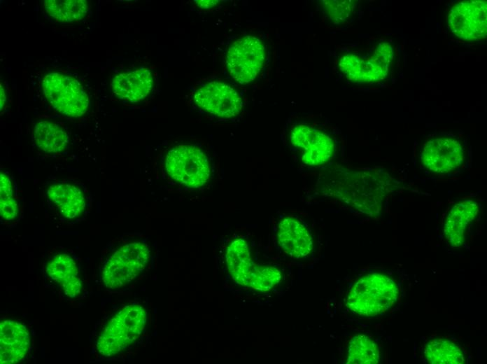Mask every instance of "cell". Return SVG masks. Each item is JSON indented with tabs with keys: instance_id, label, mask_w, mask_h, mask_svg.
<instances>
[{
	"instance_id": "obj_1",
	"label": "cell",
	"mask_w": 487,
	"mask_h": 364,
	"mask_svg": "<svg viewBox=\"0 0 487 364\" xmlns=\"http://www.w3.org/2000/svg\"><path fill=\"white\" fill-rule=\"evenodd\" d=\"M381 177L374 172L324 169L315 185L318 193L334 197L365 214L378 212L383 195Z\"/></svg>"
},
{
	"instance_id": "obj_2",
	"label": "cell",
	"mask_w": 487,
	"mask_h": 364,
	"mask_svg": "<svg viewBox=\"0 0 487 364\" xmlns=\"http://www.w3.org/2000/svg\"><path fill=\"white\" fill-rule=\"evenodd\" d=\"M283 138L297 162L310 169L324 167L336 154L334 138L316 116L291 117Z\"/></svg>"
},
{
	"instance_id": "obj_3",
	"label": "cell",
	"mask_w": 487,
	"mask_h": 364,
	"mask_svg": "<svg viewBox=\"0 0 487 364\" xmlns=\"http://www.w3.org/2000/svg\"><path fill=\"white\" fill-rule=\"evenodd\" d=\"M395 281L383 273H369L351 287L346 304L357 315L374 316L391 309L398 298Z\"/></svg>"
},
{
	"instance_id": "obj_4",
	"label": "cell",
	"mask_w": 487,
	"mask_h": 364,
	"mask_svg": "<svg viewBox=\"0 0 487 364\" xmlns=\"http://www.w3.org/2000/svg\"><path fill=\"white\" fill-rule=\"evenodd\" d=\"M146 318V311L139 304L122 308L99 332L95 344L98 354L109 358L126 349L141 335Z\"/></svg>"
},
{
	"instance_id": "obj_5",
	"label": "cell",
	"mask_w": 487,
	"mask_h": 364,
	"mask_svg": "<svg viewBox=\"0 0 487 364\" xmlns=\"http://www.w3.org/2000/svg\"><path fill=\"white\" fill-rule=\"evenodd\" d=\"M150 258V251L143 241L122 244L104 259L101 267V279L107 288L123 287L143 272Z\"/></svg>"
},
{
	"instance_id": "obj_6",
	"label": "cell",
	"mask_w": 487,
	"mask_h": 364,
	"mask_svg": "<svg viewBox=\"0 0 487 364\" xmlns=\"http://www.w3.org/2000/svg\"><path fill=\"white\" fill-rule=\"evenodd\" d=\"M44 97L57 112L68 118L84 115L90 107L89 96L79 80L62 71H51L42 80Z\"/></svg>"
},
{
	"instance_id": "obj_7",
	"label": "cell",
	"mask_w": 487,
	"mask_h": 364,
	"mask_svg": "<svg viewBox=\"0 0 487 364\" xmlns=\"http://www.w3.org/2000/svg\"><path fill=\"white\" fill-rule=\"evenodd\" d=\"M44 196L50 211L64 223H75L86 214L90 205V192L80 181L71 178L46 183Z\"/></svg>"
},
{
	"instance_id": "obj_8",
	"label": "cell",
	"mask_w": 487,
	"mask_h": 364,
	"mask_svg": "<svg viewBox=\"0 0 487 364\" xmlns=\"http://www.w3.org/2000/svg\"><path fill=\"white\" fill-rule=\"evenodd\" d=\"M164 170L174 181L198 188L209 181L211 167L206 153L195 145L181 144L171 148L164 162Z\"/></svg>"
},
{
	"instance_id": "obj_9",
	"label": "cell",
	"mask_w": 487,
	"mask_h": 364,
	"mask_svg": "<svg viewBox=\"0 0 487 364\" xmlns=\"http://www.w3.org/2000/svg\"><path fill=\"white\" fill-rule=\"evenodd\" d=\"M394 57L392 45L388 42L378 44L373 53L362 57L353 53L344 54L338 66L350 80L371 83L384 79L388 74Z\"/></svg>"
},
{
	"instance_id": "obj_10",
	"label": "cell",
	"mask_w": 487,
	"mask_h": 364,
	"mask_svg": "<svg viewBox=\"0 0 487 364\" xmlns=\"http://www.w3.org/2000/svg\"><path fill=\"white\" fill-rule=\"evenodd\" d=\"M265 59V48L256 36L246 35L237 39L228 48L226 66L231 76L241 84L253 81Z\"/></svg>"
},
{
	"instance_id": "obj_11",
	"label": "cell",
	"mask_w": 487,
	"mask_h": 364,
	"mask_svg": "<svg viewBox=\"0 0 487 364\" xmlns=\"http://www.w3.org/2000/svg\"><path fill=\"white\" fill-rule=\"evenodd\" d=\"M448 25L457 37L470 41L484 39L487 34L486 1H463L454 5L448 14Z\"/></svg>"
},
{
	"instance_id": "obj_12",
	"label": "cell",
	"mask_w": 487,
	"mask_h": 364,
	"mask_svg": "<svg viewBox=\"0 0 487 364\" xmlns=\"http://www.w3.org/2000/svg\"><path fill=\"white\" fill-rule=\"evenodd\" d=\"M48 281L68 298L79 296L83 288L80 267L76 255L69 250L50 253L44 265Z\"/></svg>"
},
{
	"instance_id": "obj_13",
	"label": "cell",
	"mask_w": 487,
	"mask_h": 364,
	"mask_svg": "<svg viewBox=\"0 0 487 364\" xmlns=\"http://www.w3.org/2000/svg\"><path fill=\"white\" fill-rule=\"evenodd\" d=\"M196 105L206 112L222 118H232L239 115L243 103L237 90L219 80L202 84L194 94Z\"/></svg>"
},
{
	"instance_id": "obj_14",
	"label": "cell",
	"mask_w": 487,
	"mask_h": 364,
	"mask_svg": "<svg viewBox=\"0 0 487 364\" xmlns=\"http://www.w3.org/2000/svg\"><path fill=\"white\" fill-rule=\"evenodd\" d=\"M276 241L281 251L293 260L306 259L314 251V237L311 230L295 215L283 216L278 220Z\"/></svg>"
},
{
	"instance_id": "obj_15",
	"label": "cell",
	"mask_w": 487,
	"mask_h": 364,
	"mask_svg": "<svg viewBox=\"0 0 487 364\" xmlns=\"http://www.w3.org/2000/svg\"><path fill=\"white\" fill-rule=\"evenodd\" d=\"M421 159L427 169L437 174H446L462 164L464 150L457 139L440 136L424 144Z\"/></svg>"
},
{
	"instance_id": "obj_16",
	"label": "cell",
	"mask_w": 487,
	"mask_h": 364,
	"mask_svg": "<svg viewBox=\"0 0 487 364\" xmlns=\"http://www.w3.org/2000/svg\"><path fill=\"white\" fill-rule=\"evenodd\" d=\"M30 335L27 327L11 319L0 324V360L1 364L19 363L27 356Z\"/></svg>"
},
{
	"instance_id": "obj_17",
	"label": "cell",
	"mask_w": 487,
	"mask_h": 364,
	"mask_svg": "<svg viewBox=\"0 0 487 364\" xmlns=\"http://www.w3.org/2000/svg\"><path fill=\"white\" fill-rule=\"evenodd\" d=\"M113 93L119 99L138 102L146 98L153 87L151 71L144 67L120 72L111 83Z\"/></svg>"
},
{
	"instance_id": "obj_18",
	"label": "cell",
	"mask_w": 487,
	"mask_h": 364,
	"mask_svg": "<svg viewBox=\"0 0 487 364\" xmlns=\"http://www.w3.org/2000/svg\"><path fill=\"white\" fill-rule=\"evenodd\" d=\"M479 212V204L473 200L460 201L451 208L445 220L444 234L452 246L464 244L468 228Z\"/></svg>"
},
{
	"instance_id": "obj_19",
	"label": "cell",
	"mask_w": 487,
	"mask_h": 364,
	"mask_svg": "<svg viewBox=\"0 0 487 364\" xmlns=\"http://www.w3.org/2000/svg\"><path fill=\"white\" fill-rule=\"evenodd\" d=\"M225 261L233 280L249 288L259 265L253 260L247 241L243 238L232 240L227 247Z\"/></svg>"
},
{
	"instance_id": "obj_20",
	"label": "cell",
	"mask_w": 487,
	"mask_h": 364,
	"mask_svg": "<svg viewBox=\"0 0 487 364\" xmlns=\"http://www.w3.org/2000/svg\"><path fill=\"white\" fill-rule=\"evenodd\" d=\"M23 202L14 178L7 172H0V217L1 223L12 226L20 219L23 212Z\"/></svg>"
},
{
	"instance_id": "obj_21",
	"label": "cell",
	"mask_w": 487,
	"mask_h": 364,
	"mask_svg": "<svg viewBox=\"0 0 487 364\" xmlns=\"http://www.w3.org/2000/svg\"><path fill=\"white\" fill-rule=\"evenodd\" d=\"M33 139L38 150L49 155L62 154L69 142L64 127L49 120H40L34 124Z\"/></svg>"
},
{
	"instance_id": "obj_22",
	"label": "cell",
	"mask_w": 487,
	"mask_h": 364,
	"mask_svg": "<svg viewBox=\"0 0 487 364\" xmlns=\"http://www.w3.org/2000/svg\"><path fill=\"white\" fill-rule=\"evenodd\" d=\"M424 356L432 364H460L465 360L460 346L445 338L430 340L425 346Z\"/></svg>"
},
{
	"instance_id": "obj_23",
	"label": "cell",
	"mask_w": 487,
	"mask_h": 364,
	"mask_svg": "<svg viewBox=\"0 0 487 364\" xmlns=\"http://www.w3.org/2000/svg\"><path fill=\"white\" fill-rule=\"evenodd\" d=\"M43 8L57 22H75L87 16L89 3L85 0H45Z\"/></svg>"
},
{
	"instance_id": "obj_24",
	"label": "cell",
	"mask_w": 487,
	"mask_h": 364,
	"mask_svg": "<svg viewBox=\"0 0 487 364\" xmlns=\"http://www.w3.org/2000/svg\"><path fill=\"white\" fill-rule=\"evenodd\" d=\"M380 354L376 344L365 335L353 337L348 345L346 363L376 364Z\"/></svg>"
},
{
	"instance_id": "obj_25",
	"label": "cell",
	"mask_w": 487,
	"mask_h": 364,
	"mask_svg": "<svg viewBox=\"0 0 487 364\" xmlns=\"http://www.w3.org/2000/svg\"><path fill=\"white\" fill-rule=\"evenodd\" d=\"M281 279L282 273L278 267L259 265L249 288L257 291L266 292L278 285Z\"/></svg>"
},
{
	"instance_id": "obj_26",
	"label": "cell",
	"mask_w": 487,
	"mask_h": 364,
	"mask_svg": "<svg viewBox=\"0 0 487 364\" xmlns=\"http://www.w3.org/2000/svg\"><path fill=\"white\" fill-rule=\"evenodd\" d=\"M326 15L335 23H343L349 18L356 3L355 1H323Z\"/></svg>"
},
{
	"instance_id": "obj_27",
	"label": "cell",
	"mask_w": 487,
	"mask_h": 364,
	"mask_svg": "<svg viewBox=\"0 0 487 364\" xmlns=\"http://www.w3.org/2000/svg\"><path fill=\"white\" fill-rule=\"evenodd\" d=\"M196 4L202 8L208 9L216 6L219 1H195Z\"/></svg>"
},
{
	"instance_id": "obj_28",
	"label": "cell",
	"mask_w": 487,
	"mask_h": 364,
	"mask_svg": "<svg viewBox=\"0 0 487 364\" xmlns=\"http://www.w3.org/2000/svg\"><path fill=\"white\" fill-rule=\"evenodd\" d=\"M0 90H1V91H0L1 92V93H0L1 111L2 112V111L5 108V105H6V92L5 87H4L3 84L2 83V82L1 83Z\"/></svg>"
}]
</instances>
